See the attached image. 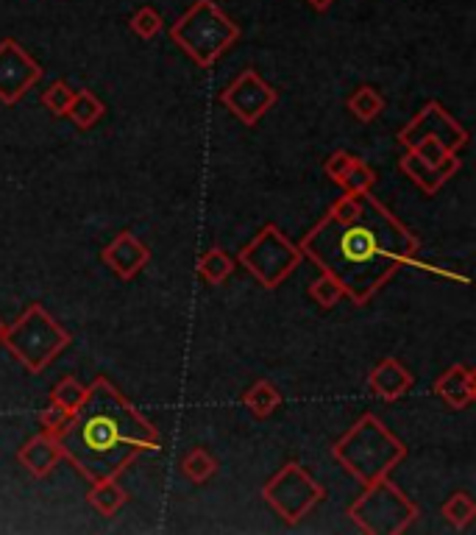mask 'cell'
Instances as JSON below:
<instances>
[{
	"mask_svg": "<svg viewBox=\"0 0 476 535\" xmlns=\"http://www.w3.org/2000/svg\"><path fill=\"white\" fill-rule=\"evenodd\" d=\"M309 296L318 301L323 310H332L337 301L343 299V285L337 282L335 276L321 274L312 285H309Z\"/></svg>",
	"mask_w": 476,
	"mask_h": 535,
	"instance_id": "obj_27",
	"label": "cell"
},
{
	"mask_svg": "<svg viewBox=\"0 0 476 535\" xmlns=\"http://www.w3.org/2000/svg\"><path fill=\"white\" fill-rule=\"evenodd\" d=\"M307 3L315 9V12H326V9H332L335 0H307Z\"/></svg>",
	"mask_w": 476,
	"mask_h": 535,
	"instance_id": "obj_33",
	"label": "cell"
},
{
	"mask_svg": "<svg viewBox=\"0 0 476 535\" xmlns=\"http://www.w3.org/2000/svg\"><path fill=\"white\" fill-rule=\"evenodd\" d=\"M351 522L368 535H399L418 519V505L401 494L387 477L376 480L348 505Z\"/></svg>",
	"mask_w": 476,
	"mask_h": 535,
	"instance_id": "obj_6",
	"label": "cell"
},
{
	"mask_svg": "<svg viewBox=\"0 0 476 535\" xmlns=\"http://www.w3.org/2000/svg\"><path fill=\"white\" fill-rule=\"evenodd\" d=\"M415 377H412L407 368L401 366L396 357H387L379 366L368 374V388L374 396L385 399V402H399L404 393L412 391Z\"/></svg>",
	"mask_w": 476,
	"mask_h": 535,
	"instance_id": "obj_13",
	"label": "cell"
},
{
	"mask_svg": "<svg viewBox=\"0 0 476 535\" xmlns=\"http://www.w3.org/2000/svg\"><path fill=\"white\" fill-rule=\"evenodd\" d=\"M435 168H438L440 179H443V182H449L451 176H454L457 170L463 168V162H460V157H457V154H446V157L440 159Z\"/></svg>",
	"mask_w": 476,
	"mask_h": 535,
	"instance_id": "obj_32",
	"label": "cell"
},
{
	"mask_svg": "<svg viewBox=\"0 0 476 535\" xmlns=\"http://www.w3.org/2000/svg\"><path fill=\"white\" fill-rule=\"evenodd\" d=\"M3 332H6V324L0 321V340H3Z\"/></svg>",
	"mask_w": 476,
	"mask_h": 535,
	"instance_id": "obj_34",
	"label": "cell"
},
{
	"mask_svg": "<svg viewBox=\"0 0 476 535\" xmlns=\"http://www.w3.org/2000/svg\"><path fill=\"white\" fill-rule=\"evenodd\" d=\"M17 460H20V466L31 474V477H48L56 466H59V460H65L62 455V446L56 438L51 435H45V432H39L37 438H31L28 444H23V449L17 452Z\"/></svg>",
	"mask_w": 476,
	"mask_h": 535,
	"instance_id": "obj_14",
	"label": "cell"
},
{
	"mask_svg": "<svg viewBox=\"0 0 476 535\" xmlns=\"http://www.w3.org/2000/svg\"><path fill=\"white\" fill-rule=\"evenodd\" d=\"M162 435L106 377L87 388L84 402L59 435L62 455L90 483L117 477L145 452H156Z\"/></svg>",
	"mask_w": 476,
	"mask_h": 535,
	"instance_id": "obj_2",
	"label": "cell"
},
{
	"mask_svg": "<svg viewBox=\"0 0 476 535\" xmlns=\"http://www.w3.org/2000/svg\"><path fill=\"white\" fill-rule=\"evenodd\" d=\"M276 98H279L276 90L271 84H265L257 70H243L226 90L220 92V104L245 126H257L262 115L276 104Z\"/></svg>",
	"mask_w": 476,
	"mask_h": 535,
	"instance_id": "obj_10",
	"label": "cell"
},
{
	"mask_svg": "<svg viewBox=\"0 0 476 535\" xmlns=\"http://www.w3.org/2000/svg\"><path fill=\"white\" fill-rule=\"evenodd\" d=\"M234 271V260L223 251V248H209L206 254H201V260H198V274L204 282L209 285H223Z\"/></svg>",
	"mask_w": 476,
	"mask_h": 535,
	"instance_id": "obj_20",
	"label": "cell"
},
{
	"mask_svg": "<svg viewBox=\"0 0 476 535\" xmlns=\"http://www.w3.org/2000/svg\"><path fill=\"white\" fill-rule=\"evenodd\" d=\"M170 37L198 67H212L240 40V26L215 0H195L170 28Z\"/></svg>",
	"mask_w": 476,
	"mask_h": 535,
	"instance_id": "obj_4",
	"label": "cell"
},
{
	"mask_svg": "<svg viewBox=\"0 0 476 535\" xmlns=\"http://www.w3.org/2000/svg\"><path fill=\"white\" fill-rule=\"evenodd\" d=\"M101 260L115 271L120 279H134L142 268L151 262V248L145 246L142 240L131 235V232H120V235L101 251Z\"/></svg>",
	"mask_w": 476,
	"mask_h": 535,
	"instance_id": "obj_12",
	"label": "cell"
},
{
	"mask_svg": "<svg viewBox=\"0 0 476 535\" xmlns=\"http://www.w3.org/2000/svg\"><path fill=\"white\" fill-rule=\"evenodd\" d=\"M399 168L401 173L410 176V182H415L421 190H424L426 196H435L440 187L446 184L440 179V173L435 165H429L426 159H421L418 154H412V151H407V154L399 159Z\"/></svg>",
	"mask_w": 476,
	"mask_h": 535,
	"instance_id": "obj_17",
	"label": "cell"
},
{
	"mask_svg": "<svg viewBox=\"0 0 476 535\" xmlns=\"http://www.w3.org/2000/svg\"><path fill=\"white\" fill-rule=\"evenodd\" d=\"M243 405L248 407V413L257 418H268L282 407V393L273 388L268 379L254 382V388H248L243 396Z\"/></svg>",
	"mask_w": 476,
	"mask_h": 535,
	"instance_id": "obj_18",
	"label": "cell"
},
{
	"mask_svg": "<svg viewBox=\"0 0 476 535\" xmlns=\"http://www.w3.org/2000/svg\"><path fill=\"white\" fill-rule=\"evenodd\" d=\"M376 184V173L362 159H354V165L348 168V173L343 176V182L340 187L346 190V193H357V196H365V193H371Z\"/></svg>",
	"mask_w": 476,
	"mask_h": 535,
	"instance_id": "obj_25",
	"label": "cell"
},
{
	"mask_svg": "<svg viewBox=\"0 0 476 535\" xmlns=\"http://www.w3.org/2000/svg\"><path fill=\"white\" fill-rule=\"evenodd\" d=\"M301 260H304L301 248L293 246L273 223L262 226V232L240 251V262L251 271L259 285L268 290L279 288L301 265Z\"/></svg>",
	"mask_w": 476,
	"mask_h": 535,
	"instance_id": "obj_7",
	"label": "cell"
},
{
	"mask_svg": "<svg viewBox=\"0 0 476 535\" xmlns=\"http://www.w3.org/2000/svg\"><path fill=\"white\" fill-rule=\"evenodd\" d=\"M181 471H184V477H187L190 483H209V480L218 474V460L209 455L206 449L198 446V449H193L190 455L181 460Z\"/></svg>",
	"mask_w": 476,
	"mask_h": 535,
	"instance_id": "obj_22",
	"label": "cell"
},
{
	"mask_svg": "<svg viewBox=\"0 0 476 535\" xmlns=\"http://www.w3.org/2000/svg\"><path fill=\"white\" fill-rule=\"evenodd\" d=\"M0 343L31 374H42L70 346V335L53 321V315H48L42 304H31L12 327H6Z\"/></svg>",
	"mask_w": 476,
	"mask_h": 535,
	"instance_id": "obj_5",
	"label": "cell"
},
{
	"mask_svg": "<svg viewBox=\"0 0 476 535\" xmlns=\"http://www.w3.org/2000/svg\"><path fill=\"white\" fill-rule=\"evenodd\" d=\"M435 393L454 410H465L476 399V374L463 363L446 368L435 382Z\"/></svg>",
	"mask_w": 476,
	"mask_h": 535,
	"instance_id": "obj_15",
	"label": "cell"
},
{
	"mask_svg": "<svg viewBox=\"0 0 476 535\" xmlns=\"http://www.w3.org/2000/svg\"><path fill=\"white\" fill-rule=\"evenodd\" d=\"M73 95H76V90H73L67 81H53L51 87L42 92V106H45L51 115H56V118H65Z\"/></svg>",
	"mask_w": 476,
	"mask_h": 535,
	"instance_id": "obj_26",
	"label": "cell"
},
{
	"mask_svg": "<svg viewBox=\"0 0 476 535\" xmlns=\"http://www.w3.org/2000/svg\"><path fill=\"white\" fill-rule=\"evenodd\" d=\"M298 248L323 274L335 276L343 285V296L365 304L399 268L410 265L418 251V237L393 218L382 201L365 193L354 221L340 223L326 215Z\"/></svg>",
	"mask_w": 476,
	"mask_h": 535,
	"instance_id": "obj_1",
	"label": "cell"
},
{
	"mask_svg": "<svg viewBox=\"0 0 476 535\" xmlns=\"http://www.w3.org/2000/svg\"><path fill=\"white\" fill-rule=\"evenodd\" d=\"M443 516H446V522L454 527V530H465L468 524L476 519V505L471 496L465 494V491H457L454 496H449L446 502H443Z\"/></svg>",
	"mask_w": 476,
	"mask_h": 535,
	"instance_id": "obj_23",
	"label": "cell"
},
{
	"mask_svg": "<svg viewBox=\"0 0 476 535\" xmlns=\"http://www.w3.org/2000/svg\"><path fill=\"white\" fill-rule=\"evenodd\" d=\"M84 396H87V385H81L76 377H62L53 385L51 402L62 405L65 410H70V413H76L78 405L84 402Z\"/></svg>",
	"mask_w": 476,
	"mask_h": 535,
	"instance_id": "obj_24",
	"label": "cell"
},
{
	"mask_svg": "<svg viewBox=\"0 0 476 535\" xmlns=\"http://www.w3.org/2000/svg\"><path fill=\"white\" fill-rule=\"evenodd\" d=\"M39 79H42V65L20 42H0V104H17Z\"/></svg>",
	"mask_w": 476,
	"mask_h": 535,
	"instance_id": "obj_11",
	"label": "cell"
},
{
	"mask_svg": "<svg viewBox=\"0 0 476 535\" xmlns=\"http://www.w3.org/2000/svg\"><path fill=\"white\" fill-rule=\"evenodd\" d=\"M332 455H335V460L343 469L351 471V477H357L360 483L371 485L376 480L387 477V471L407 455V449L374 413H365L337 441Z\"/></svg>",
	"mask_w": 476,
	"mask_h": 535,
	"instance_id": "obj_3",
	"label": "cell"
},
{
	"mask_svg": "<svg viewBox=\"0 0 476 535\" xmlns=\"http://www.w3.org/2000/svg\"><path fill=\"white\" fill-rule=\"evenodd\" d=\"M382 109H385V98L374 87H360L348 98V112L357 120H362V123H371V120L379 118Z\"/></svg>",
	"mask_w": 476,
	"mask_h": 535,
	"instance_id": "obj_21",
	"label": "cell"
},
{
	"mask_svg": "<svg viewBox=\"0 0 476 535\" xmlns=\"http://www.w3.org/2000/svg\"><path fill=\"white\" fill-rule=\"evenodd\" d=\"M103 112H106V106L92 95L90 90H78L76 95H73V101H70V106H67V115L65 118H70L73 123H76L78 129H92L98 120L103 118Z\"/></svg>",
	"mask_w": 476,
	"mask_h": 535,
	"instance_id": "obj_19",
	"label": "cell"
},
{
	"mask_svg": "<svg viewBox=\"0 0 476 535\" xmlns=\"http://www.w3.org/2000/svg\"><path fill=\"white\" fill-rule=\"evenodd\" d=\"M326 488L309 477L307 469L298 463H284L262 488V499L276 510L287 524H298L318 502H323Z\"/></svg>",
	"mask_w": 476,
	"mask_h": 535,
	"instance_id": "obj_8",
	"label": "cell"
},
{
	"mask_svg": "<svg viewBox=\"0 0 476 535\" xmlns=\"http://www.w3.org/2000/svg\"><path fill=\"white\" fill-rule=\"evenodd\" d=\"M354 159L357 157H351V154H346V151H337V154H332V157L326 159V176L332 179L335 184L343 182V176L348 173V168L354 165Z\"/></svg>",
	"mask_w": 476,
	"mask_h": 535,
	"instance_id": "obj_31",
	"label": "cell"
},
{
	"mask_svg": "<svg viewBox=\"0 0 476 535\" xmlns=\"http://www.w3.org/2000/svg\"><path fill=\"white\" fill-rule=\"evenodd\" d=\"M421 140H438L449 154H457L460 148L468 145V131L451 118L438 101H429V104L415 115V120H410V123L399 131V143L404 145L407 151H410L415 143H421Z\"/></svg>",
	"mask_w": 476,
	"mask_h": 535,
	"instance_id": "obj_9",
	"label": "cell"
},
{
	"mask_svg": "<svg viewBox=\"0 0 476 535\" xmlns=\"http://www.w3.org/2000/svg\"><path fill=\"white\" fill-rule=\"evenodd\" d=\"M129 26L140 40H154L165 23H162V17H159V12H156L154 6H142V9H137V12L131 14Z\"/></svg>",
	"mask_w": 476,
	"mask_h": 535,
	"instance_id": "obj_28",
	"label": "cell"
},
{
	"mask_svg": "<svg viewBox=\"0 0 476 535\" xmlns=\"http://www.w3.org/2000/svg\"><path fill=\"white\" fill-rule=\"evenodd\" d=\"M87 502H90L92 508L98 510L101 516L112 519L117 510L129 502V491L117 483V477H106V480H95V483H92V491L87 494Z\"/></svg>",
	"mask_w": 476,
	"mask_h": 535,
	"instance_id": "obj_16",
	"label": "cell"
},
{
	"mask_svg": "<svg viewBox=\"0 0 476 535\" xmlns=\"http://www.w3.org/2000/svg\"><path fill=\"white\" fill-rule=\"evenodd\" d=\"M70 418H73V413H70V410H65L62 405L51 402V405L39 413V427H42V432H45V435H51V438H56V441H59V435L67 430Z\"/></svg>",
	"mask_w": 476,
	"mask_h": 535,
	"instance_id": "obj_29",
	"label": "cell"
},
{
	"mask_svg": "<svg viewBox=\"0 0 476 535\" xmlns=\"http://www.w3.org/2000/svg\"><path fill=\"white\" fill-rule=\"evenodd\" d=\"M360 209H362V196H357V193H343V196L332 204L329 215L340 223H351L357 215H360Z\"/></svg>",
	"mask_w": 476,
	"mask_h": 535,
	"instance_id": "obj_30",
	"label": "cell"
}]
</instances>
